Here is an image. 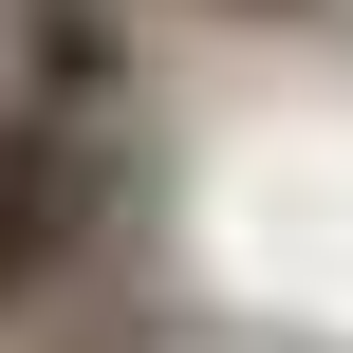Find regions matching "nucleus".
<instances>
[{
	"mask_svg": "<svg viewBox=\"0 0 353 353\" xmlns=\"http://www.w3.org/2000/svg\"><path fill=\"white\" fill-rule=\"evenodd\" d=\"M130 205H149V130H74V112L0 93V335L93 298L130 261Z\"/></svg>",
	"mask_w": 353,
	"mask_h": 353,
	"instance_id": "nucleus-1",
	"label": "nucleus"
},
{
	"mask_svg": "<svg viewBox=\"0 0 353 353\" xmlns=\"http://www.w3.org/2000/svg\"><path fill=\"white\" fill-rule=\"evenodd\" d=\"M149 56H168L149 0H0V93H19V112L149 130Z\"/></svg>",
	"mask_w": 353,
	"mask_h": 353,
	"instance_id": "nucleus-2",
	"label": "nucleus"
},
{
	"mask_svg": "<svg viewBox=\"0 0 353 353\" xmlns=\"http://www.w3.org/2000/svg\"><path fill=\"white\" fill-rule=\"evenodd\" d=\"M149 19H242V37H298V19H335V0H149Z\"/></svg>",
	"mask_w": 353,
	"mask_h": 353,
	"instance_id": "nucleus-3",
	"label": "nucleus"
}]
</instances>
